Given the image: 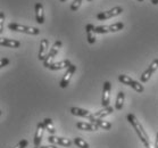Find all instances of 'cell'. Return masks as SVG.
Masks as SVG:
<instances>
[{"instance_id": "obj_9", "label": "cell", "mask_w": 158, "mask_h": 148, "mask_svg": "<svg viewBox=\"0 0 158 148\" xmlns=\"http://www.w3.org/2000/svg\"><path fill=\"white\" fill-rule=\"evenodd\" d=\"M110 90H111L110 82H109V81H106V82L104 83V89H102V99H101L102 107L109 106V101H110Z\"/></svg>"}, {"instance_id": "obj_13", "label": "cell", "mask_w": 158, "mask_h": 148, "mask_svg": "<svg viewBox=\"0 0 158 148\" xmlns=\"http://www.w3.org/2000/svg\"><path fill=\"white\" fill-rule=\"evenodd\" d=\"M44 130H46V126H44L43 122L38 123V125H36V133H35V137H34V146L35 147H39L40 144H41Z\"/></svg>"}, {"instance_id": "obj_17", "label": "cell", "mask_w": 158, "mask_h": 148, "mask_svg": "<svg viewBox=\"0 0 158 148\" xmlns=\"http://www.w3.org/2000/svg\"><path fill=\"white\" fill-rule=\"evenodd\" d=\"M1 47H7V48H19L21 47V42L17 40L14 39H8V38H4L0 42Z\"/></svg>"}, {"instance_id": "obj_31", "label": "cell", "mask_w": 158, "mask_h": 148, "mask_svg": "<svg viewBox=\"0 0 158 148\" xmlns=\"http://www.w3.org/2000/svg\"><path fill=\"white\" fill-rule=\"evenodd\" d=\"M59 1H60V2H65V1H66V0H59Z\"/></svg>"}, {"instance_id": "obj_5", "label": "cell", "mask_w": 158, "mask_h": 148, "mask_svg": "<svg viewBox=\"0 0 158 148\" xmlns=\"http://www.w3.org/2000/svg\"><path fill=\"white\" fill-rule=\"evenodd\" d=\"M60 47H61V41L57 40V41L54 44V46L50 48V50H49V53H48L46 59L43 61V66H44V67L49 69V66L52 64V59H54L55 56L57 55L58 50H59V48H60Z\"/></svg>"}, {"instance_id": "obj_21", "label": "cell", "mask_w": 158, "mask_h": 148, "mask_svg": "<svg viewBox=\"0 0 158 148\" xmlns=\"http://www.w3.org/2000/svg\"><path fill=\"white\" fill-rule=\"evenodd\" d=\"M43 124H44V126H46V130H47L50 134L54 136V134L56 133V129H55V125H54V123H52V120L51 119H49V117L44 119Z\"/></svg>"}, {"instance_id": "obj_25", "label": "cell", "mask_w": 158, "mask_h": 148, "mask_svg": "<svg viewBox=\"0 0 158 148\" xmlns=\"http://www.w3.org/2000/svg\"><path fill=\"white\" fill-rule=\"evenodd\" d=\"M27 145H29V141L26 140V139H23V140L19 141V142H18V144L13 148H25Z\"/></svg>"}, {"instance_id": "obj_23", "label": "cell", "mask_w": 158, "mask_h": 148, "mask_svg": "<svg viewBox=\"0 0 158 148\" xmlns=\"http://www.w3.org/2000/svg\"><path fill=\"white\" fill-rule=\"evenodd\" d=\"M73 142H74V144H75L79 148H90L89 144H88V142H86L84 139H82V138H80V137L74 138Z\"/></svg>"}, {"instance_id": "obj_3", "label": "cell", "mask_w": 158, "mask_h": 148, "mask_svg": "<svg viewBox=\"0 0 158 148\" xmlns=\"http://www.w3.org/2000/svg\"><path fill=\"white\" fill-rule=\"evenodd\" d=\"M118 81L122 82L123 84H126V86H130L132 87L137 92H143L144 88L142 84H140V82H138L135 80H133L132 78H130L129 75H125V74H119L118 75Z\"/></svg>"}, {"instance_id": "obj_29", "label": "cell", "mask_w": 158, "mask_h": 148, "mask_svg": "<svg viewBox=\"0 0 158 148\" xmlns=\"http://www.w3.org/2000/svg\"><path fill=\"white\" fill-rule=\"evenodd\" d=\"M155 148H158V133L156 136V141H155Z\"/></svg>"}, {"instance_id": "obj_8", "label": "cell", "mask_w": 158, "mask_h": 148, "mask_svg": "<svg viewBox=\"0 0 158 148\" xmlns=\"http://www.w3.org/2000/svg\"><path fill=\"white\" fill-rule=\"evenodd\" d=\"M113 112H114V108H113L111 106L104 107L102 109H100V111H98V112H96L90 115V117H89L90 122H92V121H94V120H102L104 117H106V116L110 115Z\"/></svg>"}, {"instance_id": "obj_11", "label": "cell", "mask_w": 158, "mask_h": 148, "mask_svg": "<svg viewBox=\"0 0 158 148\" xmlns=\"http://www.w3.org/2000/svg\"><path fill=\"white\" fill-rule=\"evenodd\" d=\"M48 142H50L52 145H60V146H65V147H69L73 144L69 139L66 138H60V137H55L52 134H50L48 137Z\"/></svg>"}, {"instance_id": "obj_12", "label": "cell", "mask_w": 158, "mask_h": 148, "mask_svg": "<svg viewBox=\"0 0 158 148\" xmlns=\"http://www.w3.org/2000/svg\"><path fill=\"white\" fill-rule=\"evenodd\" d=\"M48 49H49V40L48 39H42L41 40V44H40V50H39V55H38V58L40 61H44L46 57L48 55Z\"/></svg>"}, {"instance_id": "obj_16", "label": "cell", "mask_w": 158, "mask_h": 148, "mask_svg": "<svg viewBox=\"0 0 158 148\" xmlns=\"http://www.w3.org/2000/svg\"><path fill=\"white\" fill-rule=\"evenodd\" d=\"M71 65H72L71 61L69 59H65V61H61L59 63H52L49 66V69L52 70V71H59V70H63V69H69Z\"/></svg>"}, {"instance_id": "obj_4", "label": "cell", "mask_w": 158, "mask_h": 148, "mask_svg": "<svg viewBox=\"0 0 158 148\" xmlns=\"http://www.w3.org/2000/svg\"><path fill=\"white\" fill-rule=\"evenodd\" d=\"M124 29V24L122 22H117L111 25H100V26H94V32L96 33H109V32H118L121 30Z\"/></svg>"}, {"instance_id": "obj_32", "label": "cell", "mask_w": 158, "mask_h": 148, "mask_svg": "<svg viewBox=\"0 0 158 148\" xmlns=\"http://www.w3.org/2000/svg\"><path fill=\"white\" fill-rule=\"evenodd\" d=\"M138 1H140V2H142V1H144V0H138Z\"/></svg>"}, {"instance_id": "obj_6", "label": "cell", "mask_w": 158, "mask_h": 148, "mask_svg": "<svg viewBox=\"0 0 158 148\" xmlns=\"http://www.w3.org/2000/svg\"><path fill=\"white\" fill-rule=\"evenodd\" d=\"M123 13V8L117 6V7H114L113 9H109L107 11H101L99 14H97V19L99 21H105V19H109L111 17H115V16H118Z\"/></svg>"}, {"instance_id": "obj_33", "label": "cell", "mask_w": 158, "mask_h": 148, "mask_svg": "<svg viewBox=\"0 0 158 148\" xmlns=\"http://www.w3.org/2000/svg\"><path fill=\"white\" fill-rule=\"evenodd\" d=\"M88 1H91V0H88Z\"/></svg>"}, {"instance_id": "obj_18", "label": "cell", "mask_w": 158, "mask_h": 148, "mask_svg": "<svg viewBox=\"0 0 158 148\" xmlns=\"http://www.w3.org/2000/svg\"><path fill=\"white\" fill-rule=\"evenodd\" d=\"M35 17L36 22L39 24H43L44 23V14H43V6L40 2L35 4Z\"/></svg>"}, {"instance_id": "obj_14", "label": "cell", "mask_w": 158, "mask_h": 148, "mask_svg": "<svg viewBox=\"0 0 158 148\" xmlns=\"http://www.w3.org/2000/svg\"><path fill=\"white\" fill-rule=\"evenodd\" d=\"M76 128L79 130H83V131H97L99 129L92 122H77L76 123Z\"/></svg>"}, {"instance_id": "obj_27", "label": "cell", "mask_w": 158, "mask_h": 148, "mask_svg": "<svg viewBox=\"0 0 158 148\" xmlns=\"http://www.w3.org/2000/svg\"><path fill=\"white\" fill-rule=\"evenodd\" d=\"M4 19H5L4 11H1V13H0V23H1V29H2V24H4Z\"/></svg>"}, {"instance_id": "obj_20", "label": "cell", "mask_w": 158, "mask_h": 148, "mask_svg": "<svg viewBox=\"0 0 158 148\" xmlns=\"http://www.w3.org/2000/svg\"><path fill=\"white\" fill-rule=\"evenodd\" d=\"M124 99H125V95L123 91H119L118 95H117V98H116V103H115V108L117 111H121L124 106Z\"/></svg>"}, {"instance_id": "obj_24", "label": "cell", "mask_w": 158, "mask_h": 148, "mask_svg": "<svg viewBox=\"0 0 158 148\" xmlns=\"http://www.w3.org/2000/svg\"><path fill=\"white\" fill-rule=\"evenodd\" d=\"M83 0H74L72 2V5H71V11H76L77 9H79L80 7H81V4H82Z\"/></svg>"}, {"instance_id": "obj_7", "label": "cell", "mask_w": 158, "mask_h": 148, "mask_svg": "<svg viewBox=\"0 0 158 148\" xmlns=\"http://www.w3.org/2000/svg\"><path fill=\"white\" fill-rule=\"evenodd\" d=\"M157 69H158V58H156V59H154V61H151V64L149 65V67L140 75L141 82L144 83V82H147V81H149L151 75L157 71Z\"/></svg>"}, {"instance_id": "obj_15", "label": "cell", "mask_w": 158, "mask_h": 148, "mask_svg": "<svg viewBox=\"0 0 158 148\" xmlns=\"http://www.w3.org/2000/svg\"><path fill=\"white\" fill-rule=\"evenodd\" d=\"M85 32H86V39L90 44H94L96 42V32H94V24H86L85 25Z\"/></svg>"}, {"instance_id": "obj_26", "label": "cell", "mask_w": 158, "mask_h": 148, "mask_svg": "<svg viewBox=\"0 0 158 148\" xmlns=\"http://www.w3.org/2000/svg\"><path fill=\"white\" fill-rule=\"evenodd\" d=\"M9 64V59L8 58H1V61H0V67H5V66H7Z\"/></svg>"}, {"instance_id": "obj_19", "label": "cell", "mask_w": 158, "mask_h": 148, "mask_svg": "<svg viewBox=\"0 0 158 148\" xmlns=\"http://www.w3.org/2000/svg\"><path fill=\"white\" fill-rule=\"evenodd\" d=\"M71 113H72L73 115L80 116V117H90V115H91L89 111L80 108V107H72L71 108Z\"/></svg>"}, {"instance_id": "obj_1", "label": "cell", "mask_w": 158, "mask_h": 148, "mask_svg": "<svg viewBox=\"0 0 158 148\" xmlns=\"http://www.w3.org/2000/svg\"><path fill=\"white\" fill-rule=\"evenodd\" d=\"M127 121H129L130 124L133 126V129L135 130L138 137H139V139L141 140V142L143 144L144 147L152 148L150 145V139L148 137L147 132H146V130L143 129V126H142V124L140 123V121L137 119V116L134 115V114H132V113H130V114H127Z\"/></svg>"}, {"instance_id": "obj_2", "label": "cell", "mask_w": 158, "mask_h": 148, "mask_svg": "<svg viewBox=\"0 0 158 148\" xmlns=\"http://www.w3.org/2000/svg\"><path fill=\"white\" fill-rule=\"evenodd\" d=\"M8 29L10 30V31L23 32V33H26V34H31V36H38V34H40V30L38 27L21 25V24H17V23H10V24H8Z\"/></svg>"}, {"instance_id": "obj_10", "label": "cell", "mask_w": 158, "mask_h": 148, "mask_svg": "<svg viewBox=\"0 0 158 148\" xmlns=\"http://www.w3.org/2000/svg\"><path fill=\"white\" fill-rule=\"evenodd\" d=\"M76 71V66L75 65H71L69 67V69H66V73L64 74V76H63V79H61L60 83H59V86H60V88H66L67 86L69 84V81H71V79H72L73 74L75 73Z\"/></svg>"}, {"instance_id": "obj_22", "label": "cell", "mask_w": 158, "mask_h": 148, "mask_svg": "<svg viewBox=\"0 0 158 148\" xmlns=\"http://www.w3.org/2000/svg\"><path fill=\"white\" fill-rule=\"evenodd\" d=\"M92 123H94L98 128L104 129V130H110L111 128V123L107 122V121H102V120H94V121H92Z\"/></svg>"}, {"instance_id": "obj_30", "label": "cell", "mask_w": 158, "mask_h": 148, "mask_svg": "<svg viewBox=\"0 0 158 148\" xmlns=\"http://www.w3.org/2000/svg\"><path fill=\"white\" fill-rule=\"evenodd\" d=\"M152 5H158V0H151Z\"/></svg>"}, {"instance_id": "obj_28", "label": "cell", "mask_w": 158, "mask_h": 148, "mask_svg": "<svg viewBox=\"0 0 158 148\" xmlns=\"http://www.w3.org/2000/svg\"><path fill=\"white\" fill-rule=\"evenodd\" d=\"M35 148H57V146L56 145H50V146H39V147Z\"/></svg>"}]
</instances>
